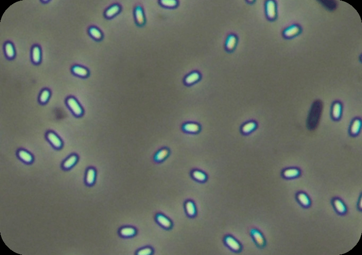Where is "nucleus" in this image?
<instances>
[{"label":"nucleus","instance_id":"nucleus-1","mask_svg":"<svg viewBox=\"0 0 362 255\" xmlns=\"http://www.w3.org/2000/svg\"><path fill=\"white\" fill-rule=\"evenodd\" d=\"M332 205L334 210L339 215H344L347 212V207L341 199L335 197L332 200Z\"/></svg>","mask_w":362,"mask_h":255},{"label":"nucleus","instance_id":"nucleus-2","mask_svg":"<svg viewBox=\"0 0 362 255\" xmlns=\"http://www.w3.org/2000/svg\"><path fill=\"white\" fill-rule=\"evenodd\" d=\"M296 200L298 203L304 208H309L311 206V201L307 193L304 192H298L296 194Z\"/></svg>","mask_w":362,"mask_h":255},{"label":"nucleus","instance_id":"nucleus-3","mask_svg":"<svg viewBox=\"0 0 362 255\" xmlns=\"http://www.w3.org/2000/svg\"><path fill=\"white\" fill-rule=\"evenodd\" d=\"M251 233L255 242L257 245V246H259L260 247H264L265 246V239H264L263 235L262 234V233H260V232H259L258 230L255 229H252L251 231Z\"/></svg>","mask_w":362,"mask_h":255},{"label":"nucleus","instance_id":"nucleus-4","mask_svg":"<svg viewBox=\"0 0 362 255\" xmlns=\"http://www.w3.org/2000/svg\"><path fill=\"white\" fill-rule=\"evenodd\" d=\"M67 104L75 114L79 116L82 114V110L81 107L74 98H69L67 101Z\"/></svg>","mask_w":362,"mask_h":255},{"label":"nucleus","instance_id":"nucleus-5","mask_svg":"<svg viewBox=\"0 0 362 255\" xmlns=\"http://www.w3.org/2000/svg\"><path fill=\"white\" fill-rule=\"evenodd\" d=\"M300 175V170L295 168L285 169L283 173V176L285 178L288 179L296 178L298 176H299Z\"/></svg>","mask_w":362,"mask_h":255},{"label":"nucleus","instance_id":"nucleus-6","mask_svg":"<svg viewBox=\"0 0 362 255\" xmlns=\"http://www.w3.org/2000/svg\"><path fill=\"white\" fill-rule=\"evenodd\" d=\"M266 12L268 17L270 19H275L276 15V5L275 2L269 1L266 4Z\"/></svg>","mask_w":362,"mask_h":255},{"label":"nucleus","instance_id":"nucleus-7","mask_svg":"<svg viewBox=\"0 0 362 255\" xmlns=\"http://www.w3.org/2000/svg\"><path fill=\"white\" fill-rule=\"evenodd\" d=\"M300 32V29L298 26H292L286 29L284 32V35L286 37H292L296 36Z\"/></svg>","mask_w":362,"mask_h":255},{"label":"nucleus","instance_id":"nucleus-8","mask_svg":"<svg viewBox=\"0 0 362 255\" xmlns=\"http://www.w3.org/2000/svg\"><path fill=\"white\" fill-rule=\"evenodd\" d=\"M225 242L227 245L232 250L235 251H238L240 250V244L232 237H226Z\"/></svg>","mask_w":362,"mask_h":255},{"label":"nucleus","instance_id":"nucleus-9","mask_svg":"<svg viewBox=\"0 0 362 255\" xmlns=\"http://www.w3.org/2000/svg\"><path fill=\"white\" fill-rule=\"evenodd\" d=\"M361 127V122L360 120H355L351 125L350 128V133L353 136L357 135L360 131Z\"/></svg>","mask_w":362,"mask_h":255},{"label":"nucleus","instance_id":"nucleus-10","mask_svg":"<svg viewBox=\"0 0 362 255\" xmlns=\"http://www.w3.org/2000/svg\"><path fill=\"white\" fill-rule=\"evenodd\" d=\"M47 137L49 139V141L51 142V143H52V144L55 147L60 148L61 146L62 143L61 141V139L59 138L58 137H57L55 134L53 133H49L47 135Z\"/></svg>","mask_w":362,"mask_h":255},{"label":"nucleus","instance_id":"nucleus-11","mask_svg":"<svg viewBox=\"0 0 362 255\" xmlns=\"http://www.w3.org/2000/svg\"><path fill=\"white\" fill-rule=\"evenodd\" d=\"M342 113V106L340 103H335L332 107V115L335 120H338L340 117Z\"/></svg>","mask_w":362,"mask_h":255},{"label":"nucleus","instance_id":"nucleus-12","mask_svg":"<svg viewBox=\"0 0 362 255\" xmlns=\"http://www.w3.org/2000/svg\"><path fill=\"white\" fill-rule=\"evenodd\" d=\"M32 59L34 63L38 64L41 59V52L39 47L35 46L32 50Z\"/></svg>","mask_w":362,"mask_h":255},{"label":"nucleus","instance_id":"nucleus-13","mask_svg":"<svg viewBox=\"0 0 362 255\" xmlns=\"http://www.w3.org/2000/svg\"><path fill=\"white\" fill-rule=\"evenodd\" d=\"M256 123L253 122H250L245 124L242 128V131L244 133L248 134L251 133L256 128Z\"/></svg>","mask_w":362,"mask_h":255},{"label":"nucleus","instance_id":"nucleus-14","mask_svg":"<svg viewBox=\"0 0 362 255\" xmlns=\"http://www.w3.org/2000/svg\"><path fill=\"white\" fill-rule=\"evenodd\" d=\"M19 157L21 159L26 162H30L32 161L33 158L30 154L24 150H20L19 152Z\"/></svg>","mask_w":362,"mask_h":255},{"label":"nucleus","instance_id":"nucleus-15","mask_svg":"<svg viewBox=\"0 0 362 255\" xmlns=\"http://www.w3.org/2000/svg\"><path fill=\"white\" fill-rule=\"evenodd\" d=\"M72 71L74 72V73H75V75L81 76V77H85L88 75V72H87V70L84 68L81 67L80 66L74 67L72 69Z\"/></svg>","mask_w":362,"mask_h":255},{"label":"nucleus","instance_id":"nucleus-16","mask_svg":"<svg viewBox=\"0 0 362 255\" xmlns=\"http://www.w3.org/2000/svg\"><path fill=\"white\" fill-rule=\"evenodd\" d=\"M184 130L188 132L196 133L199 130V126L197 124L189 123L184 126Z\"/></svg>","mask_w":362,"mask_h":255},{"label":"nucleus","instance_id":"nucleus-17","mask_svg":"<svg viewBox=\"0 0 362 255\" xmlns=\"http://www.w3.org/2000/svg\"><path fill=\"white\" fill-rule=\"evenodd\" d=\"M157 221L160 223V225H162L166 228H169L171 226V223L169 220L162 215H158L157 218Z\"/></svg>","mask_w":362,"mask_h":255},{"label":"nucleus","instance_id":"nucleus-18","mask_svg":"<svg viewBox=\"0 0 362 255\" xmlns=\"http://www.w3.org/2000/svg\"><path fill=\"white\" fill-rule=\"evenodd\" d=\"M5 51L6 54L7 55V56L9 58H13L14 56L15 51H14L13 46L11 44L7 43L6 44L5 46Z\"/></svg>","mask_w":362,"mask_h":255},{"label":"nucleus","instance_id":"nucleus-19","mask_svg":"<svg viewBox=\"0 0 362 255\" xmlns=\"http://www.w3.org/2000/svg\"><path fill=\"white\" fill-rule=\"evenodd\" d=\"M76 161H77V157L75 155L71 156L68 159L66 160V161H64V167L66 169L69 168L75 165Z\"/></svg>","mask_w":362,"mask_h":255},{"label":"nucleus","instance_id":"nucleus-20","mask_svg":"<svg viewBox=\"0 0 362 255\" xmlns=\"http://www.w3.org/2000/svg\"><path fill=\"white\" fill-rule=\"evenodd\" d=\"M199 77L200 76L198 73L194 72V73H191L186 78V82L188 84L193 83L198 80V79H199Z\"/></svg>","mask_w":362,"mask_h":255},{"label":"nucleus","instance_id":"nucleus-21","mask_svg":"<svg viewBox=\"0 0 362 255\" xmlns=\"http://www.w3.org/2000/svg\"><path fill=\"white\" fill-rule=\"evenodd\" d=\"M135 233L134 229L131 227L123 228L121 230V234L123 236H133Z\"/></svg>","mask_w":362,"mask_h":255},{"label":"nucleus","instance_id":"nucleus-22","mask_svg":"<svg viewBox=\"0 0 362 255\" xmlns=\"http://www.w3.org/2000/svg\"><path fill=\"white\" fill-rule=\"evenodd\" d=\"M95 179V171L93 169H89L87 172V182L89 184H91L94 182Z\"/></svg>","mask_w":362,"mask_h":255},{"label":"nucleus","instance_id":"nucleus-23","mask_svg":"<svg viewBox=\"0 0 362 255\" xmlns=\"http://www.w3.org/2000/svg\"><path fill=\"white\" fill-rule=\"evenodd\" d=\"M186 207L187 213L189 215H194L196 210H195V208H194L193 203L192 202L189 201L186 203Z\"/></svg>","mask_w":362,"mask_h":255},{"label":"nucleus","instance_id":"nucleus-24","mask_svg":"<svg viewBox=\"0 0 362 255\" xmlns=\"http://www.w3.org/2000/svg\"><path fill=\"white\" fill-rule=\"evenodd\" d=\"M119 9H120V8L118 6H113L107 10V11L106 12V15L108 17H112L117 13V12L119 11Z\"/></svg>","mask_w":362,"mask_h":255},{"label":"nucleus","instance_id":"nucleus-25","mask_svg":"<svg viewBox=\"0 0 362 255\" xmlns=\"http://www.w3.org/2000/svg\"><path fill=\"white\" fill-rule=\"evenodd\" d=\"M236 39L234 36H230L226 42V47L228 49H232L235 46Z\"/></svg>","mask_w":362,"mask_h":255},{"label":"nucleus","instance_id":"nucleus-26","mask_svg":"<svg viewBox=\"0 0 362 255\" xmlns=\"http://www.w3.org/2000/svg\"><path fill=\"white\" fill-rule=\"evenodd\" d=\"M136 19L138 23L140 24H142L144 22V19L143 13V12L141 11V8H137L136 10Z\"/></svg>","mask_w":362,"mask_h":255},{"label":"nucleus","instance_id":"nucleus-27","mask_svg":"<svg viewBox=\"0 0 362 255\" xmlns=\"http://www.w3.org/2000/svg\"><path fill=\"white\" fill-rule=\"evenodd\" d=\"M90 33L91 36H92L93 37H94V38H96V40H99L102 37V35H101V32L98 29L94 28V27L90 28Z\"/></svg>","mask_w":362,"mask_h":255},{"label":"nucleus","instance_id":"nucleus-28","mask_svg":"<svg viewBox=\"0 0 362 255\" xmlns=\"http://www.w3.org/2000/svg\"><path fill=\"white\" fill-rule=\"evenodd\" d=\"M193 176L196 179L200 181H203L204 180H205L206 178V175H204V173L199 171H194L193 173Z\"/></svg>","mask_w":362,"mask_h":255},{"label":"nucleus","instance_id":"nucleus-29","mask_svg":"<svg viewBox=\"0 0 362 255\" xmlns=\"http://www.w3.org/2000/svg\"><path fill=\"white\" fill-rule=\"evenodd\" d=\"M50 96V93L49 91L45 90H44L40 96V101L42 103H45L48 101Z\"/></svg>","mask_w":362,"mask_h":255},{"label":"nucleus","instance_id":"nucleus-30","mask_svg":"<svg viewBox=\"0 0 362 255\" xmlns=\"http://www.w3.org/2000/svg\"><path fill=\"white\" fill-rule=\"evenodd\" d=\"M168 153V151L166 149L160 150V152L157 154L156 156V159L158 161H160L164 159L167 156Z\"/></svg>","mask_w":362,"mask_h":255},{"label":"nucleus","instance_id":"nucleus-31","mask_svg":"<svg viewBox=\"0 0 362 255\" xmlns=\"http://www.w3.org/2000/svg\"><path fill=\"white\" fill-rule=\"evenodd\" d=\"M151 253V250L149 248H146L143 250H141L138 252V255H150Z\"/></svg>","mask_w":362,"mask_h":255},{"label":"nucleus","instance_id":"nucleus-32","mask_svg":"<svg viewBox=\"0 0 362 255\" xmlns=\"http://www.w3.org/2000/svg\"><path fill=\"white\" fill-rule=\"evenodd\" d=\"M162 3L165 6H174L176 5V2L175 1H162Z\"/></svg>","mask_w":362,"mask_h":255},{"label":"nucleus","instance_id":"nucleus-33","mask_svg":"<svg viewBox=\"0 0 362 255\" xmlns=\"http://www.w3.org/2000/svg\"><path fill=\"white\" fill-rule=\"evenodd\" d=\"M357 207L360 211H362V195H360L358 200Z\"/></svg>","mask_w":362,"mask_h":255}]
</instances>
